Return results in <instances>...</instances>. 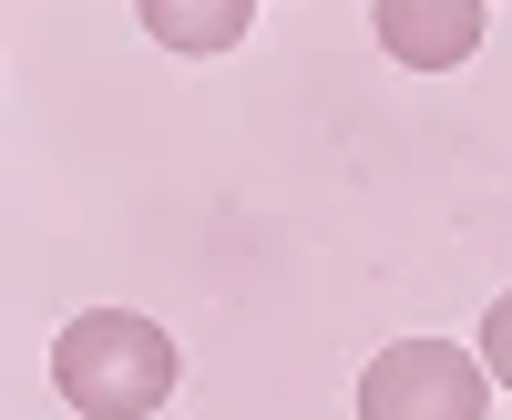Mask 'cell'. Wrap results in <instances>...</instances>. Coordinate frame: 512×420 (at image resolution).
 <instances>
[{
	"label": "cell",
	"mask_w": 512,
	"mask_h": 420,
	"mask_svg": "<svg viewBox=\"0 0 512 420\" xmlns=\"http://www.w3.org/2000/svg\"><path fill=\"white\" fill-rule=\"evenodd\" d=\"M52 390L82 420H154L175 400V339L134 308H82L52 339Z\"/></svg>",
	"instance_id": "1"
},
{
	"label": "cell",
	"mask_w": 512,
	"mask_h": 420,
	"mask_svg": "<svg viewBox=\"0 0 512 420\" xmlns=\"http://www.w3.org/2000/svg\"><path fill=\"white\" fill-rule=\"evenodd\" d=\"M492 369L451 339H390L359 369V420H482Z\"/></svg>",
	"instance_id": "2"
},
{
	"label": "cell",
	"mask_w": 512,
	"mask_h": 420,
	"mask_svg": "<svg viewBox=\"0 0 512 420\" xmlns=\"http://www.w3.org/2000/svg\"><path fill=\"white\" fill-rule=\"evenodd\" d=\"M369 31L400 72H451L482 52V0H369Z\"/></svg>",
	"instance_id": "3"
},
{
	"label": "cell",
	"mask_w": 512,
	"mask_h": 420,
	"mask_svg": "<svg viewBox=\"0 0 512 420\" xmlns=\"http://www.w3.org/2000/svg\"><path fill=\"white\" fill-rule=\"evenodd\" d=\"M134 21L164 41V52L205 62V52H236V41L256 31V0H134Z\"/></svg>",
	"instance_id": "4"
},
{
	"label": "cell",
	"mask_w": 512,
	"mask_h": 420,
	"mask_svg": "<svg viewBox=\"0 0 512 420\" xmlns=\"http://www.w3.org/2000/svg\"><path fill=\"white\" fill-rule=\"evenodd\" d=\"M482 369H492V390H512V287H502L492 318H482Z\"/></svg>",
	"instance_id": "5"
}]
</instances>
